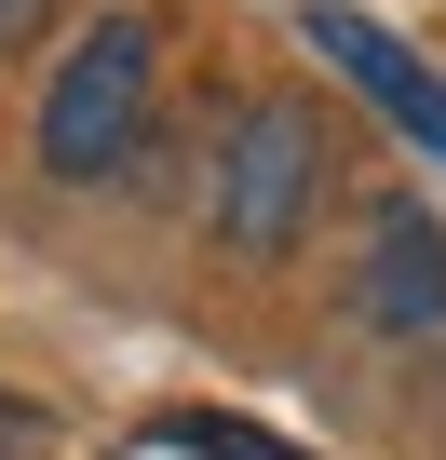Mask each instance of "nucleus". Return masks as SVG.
I'll return each instance as SVG.
<instances>
[{
	"label": "nucleus",
	"mask_w": 446,
	"mask_h": 460,
	"mask_svg": "<svg viewBox=\"0 0 446 460\" xmlns=\"http://www.w3.org/2000/svg\"><path fill=\"white\" fill-rule=\"evenodd\" d=\"M149 95H162V28L149 14H95L68 41L55 95H41V176H68V190L122 176L136 136H149Z\"/></svg>",
	"instance_id": "nucleus-1"
},
{
	"label": "nucleus",
	"mask_w": 446,
	"mask_h": 460,
	"mask_svg": "<svg viewBox=\"0 0 446 460\" xmlns=\"http://www.w3.org/2000/svg\"><path fill=\"white\" fill-rule=\"evenodd\" d=\"M176 447H203V460H298V447H271V433H231V420H189Z\"/></svg>",
	"instance_id": "nucleus-5"
},
{
	"label": "nucleus",
	"mask_w": 446,
	"mask_h": 460,
	"mask_svg": "<svg viewBox=\"0 0 446 460\" xmlns=\"http://www.w3.org/2000/svg\"><path fill=\"white\" fill-rule=\"evenodd\" d=\"M28 447H41V420H28L14 393H0V460H28Z\"/></svg>",
	"instance_id": "nucleus-7"
},
{
	"label": "nucleus",
	"mask_w": 446,
	"mask_h": 460,
	"mask_svg": "<svg viewBox=\"0 0 446 460\" xmlns=\"http://www.w3.org/2000/svg\"><path fill=\"white\" fill-rule=\"evenodd\" d=\"M41 14H55V0H0V55H28V41H41Z\"/></svg>",
	"instance_id": "nucleus-6"
},
{
	"label": "nucleus",
	"mask_w": 446,
	"mask_h": 460,
	"mask_svg": "<svg viewBox=\"0 0 446 460\" xmlns=\"http://www.w3.org/2000/svg\"><path fill=\"white\" fill-rule=\"evenodd\" d=\"M352 312H365L379 339H433V325H446V230H433L419 203H379V217H365Z\"/></svg>",
	"instance_id": "nucleus-3"
},
{
	"label": "nucleus",
	"mask_w": 446,
	"mask_h": 460,
	"mask_svg": "<svg viewBox=\"0 0 446 460\" xmlns=\"http://www.w3.org/2000/svg\"><path fill=\"white\" fill-rule=\"evenodd\" d=\"M311 203H325V122L298 95L231 109V136H216V203H203L216 244H231V258H284L311 230Z\"/></svg>",
	"instance_id": "nucleus-2"
},
{
	"label": "nucleus",
	"mask_w": 446,
	"mask_h": 460,
	"mask_svg": "<svg viewBox=\"0 0 446 460\" xmlns=\"http://www.w3.org/2000/svg\"><path fill=\"white\" fill-rule=\"evenodd\" d=\"M311 55H325V68H352V82H365V95L419 136V149H446V82H433L392 28H365V14H338V0H325V14H311Z\"/></svg>",
	"instance_id": "nucleus-4"
}]
</instances>
